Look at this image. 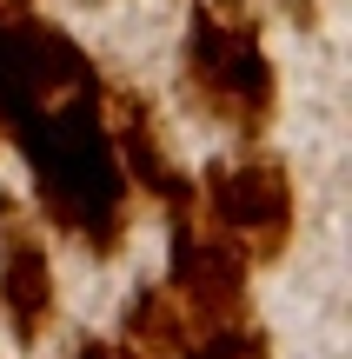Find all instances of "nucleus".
Segmentation results:
<instances>
[{
  "mask_svg": "<svg viewBox=\"0 0 352 359\" xmlns=\"http://www.w3.org/2000/svg\"><path fill=\"white\" fill-rule=\"evenodd\" d=\"M20 140L27 167H34V193L47 206V219L80 240L93 259H113L127 246V206L133 187L120 173L113 133H106V93L100 80L47 100L40 114H27L20 127H7Z\"/></svg>",
  "mask_w": 352,
  "mask_h": 359,
  "instance_id": "obj_1",
  "label": "nucleus"
},
{
  "mask_svg": "<svg viewBox=\"0 0 352 359\" xmlns=\"http://www.w3.org/2000/svg\"><path fill=\"white\" fill-rule=\"evenodd\" d=\"M186 100L233 133H266L279 107L273 60L260 47V7L253 0H199L186 20Z\"/></svg>",
  "mask_w": 352,
  "mask_h": 359,
  "instance_id": "obj_2",
  "label": "nucleus"
},
{
  "mask_svg": "<svg viewBox=\"0 0 352 359\" xmlns=\"http://www.w3.org/2000/svg\"><path fill=\"white\" fill-rule=\"evenodd\" d=\"M167 226H173V240H167V293L180 299L186 326L199 333V326L253 320V286H246L253 259L199 213V193L167 206Z\"/></svg>",
  "mask_w": 352,
  "mask_h": 359,
  "instance_id": "obj_3",
  "label": "nucleus"
},
{
  "mask_svg": "<svg viewBox=\"0 0 352 359\" xmlns=\"http://www.w3.org/2000/svg\"><path fill=\"white\" fill-rule=\"evenodd\" d=\"M199 213L226 233L246 259H279L293 240V180L279 160H213L199 180Z\"/></svg>",
  "mask_w": 352,
  "mask_h": 359,
  "instance_id": "obj_4",
  "label": "nucleus"
},
{
  "mask_svg": "<svg viewBox=\"0 0 352 359\" xmlns=\"http://www.w3.org/2000/svg\"><path fill=\"white\" fill-rule=\"evenodd\" d=\"M0 320L20 346H34L53 326V266L40 233L20 219V206L0 193Z\"/></svg>",
  "mask_w": 352,
  "mask_h": 359,
  "instance_id": "obj_5",
  "label": "nucleus"
},
{
  "mask_svg": "<svg viewBox=\"0 0 352 359\" xmlns=\"http://www.w3.org/2000/svg\"><path fill=\"white\" fill-rule=\"evenodd\" d=\"M106 133H113V154H120L127 187L153 193L160 206L193 200V180H186V173L167 160V147H160V120H153V107H146L140 93H120V100L106 107Z\"/></svg>",
  "mask_w": 352,
  "mask_h": 359,
  "instance_id": "obj_6",
  "label": "nucleus"
},
{
  "mask_svg": "<svg viewBox=\"0 0 352 359\" xmlns=\"http://www.w3.org/2000/svg\"><path fill=\"white\" fill-rule=\"evenodd\" d=\"M186 339H193V326H186L180 299H173L167 286H140V293L127 299V346H133V359H186Z\"/></svg>",
  "mask_w": 352,
  "mask_h": 359,
  "instance_id": "obj_7",
  "label": "nucleus"
},
{
  "mask_svg": "<svg viewBox=\"0 0 352 359\" xmlns=\"http://www.w3.org/2000/svg\"><path fill=\"white\" fill-rule=\"evenodd\" d=\"M186 359H273V346L253 320H239V326H199L186 339Z\"/></svg>",
  "mask_w": 352,
  "mask_h": 359,
  "instance_id": "obj_8",
  "label": "nucleus"
},
{
  "mask_svg": "<svg viewBox=\"0 0 352 359\" xmlns=\"http://www.w3.org/2000/svg\"><path fill=\"white\" fill-rule=\"evenodd\" d=\"M73 359H133V346L127 339H80Z\"/></svg>",
  "mask_w": 352,
  "mask_h": 359,
  "instance_id": "obj_9",
  "label": "nucleus"
},
{
  "mask_svg": "<svg viewBox=\"0 0 352 359\" xmlns=\"http://www.w3.org/2000/svg\"><path fill=\"white\" fill-rule=\"evenodd\" d=\"M0 13H34V0H0Z\"/></svg>",
  "mask_w": 352,
  "mask_h": 359,
  "instance_id": "obj_10",
  "label": "nucleus"
}]
</instances>
